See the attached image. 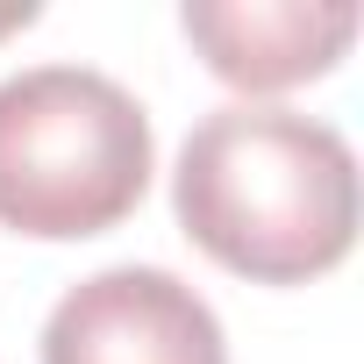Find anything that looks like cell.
I'll return each instance as SVG.
<instances>
[{"label":"cell","mask_w":364,"mask_h":364,"mask_svg":"<svg viewBox=\"0 0 364 364\" xmlns=\"http://www.w3.org/2000/svg\"><path fill=\"white\" fill-rule=\"evenodd\" d=\"M171 208L222 272L307 286L357 243V150L300 107L229 100L178 143Z\"/></svg>","instance_id":"obj_1"},{"label":"cell","mask_w":364,"mask_h":364,"mask_svg":"<svg viewBox=\"0 0 364 364\" xmlns=\"http://www.w3.org/2000/svg\"><path fill=\"white\" fill-rule=\"evenodd\" d=\"M157 171L143 100L93 65H22L0 79V229L43 243L136 215Z\"/></svg>","instance_id":"obj_2"},{"label":"cell","mask_w":364,"mask_h":364,"mask_svg":"<svg viewBox=\"0 0 364 364\" xmlns=\"http://www.w3.org/2000/svg\"><path fill=\"white\" fill-rule=\"evenodd\" d=\"M43 364H229V336L178 272L107 264L50 307Z\"/></svg>","instance_id":"obj_3"},{"label":"cell","mask_w":364,"mask_h":364,"mask_svg":"<svg viewBox=\"0 0 364 364\" xmlns=\"http://www.w3.org/2000/svg\"><path fill=\"white\" fill-rule=\"evenodd\" d=\"M178 29L193 36L215 79L243 93H286L336 72L357 36V8L350 0H186Z\"/></svg>","instance_id":"obj_4"},{"label":"cell","mask_w":364,"mask_h":364,"mask_svg":"<svg viewBox=\"0 0 364 364\" xmlns=\"http://www.w3.org/2000/svg\"><path fill=\"white\" fill-rule=\"evenodd\" d=\"M43 8H36V0H0V36H8V29H29Z\"/></svg>","instance_id":"obj_5"}]
</instances>
